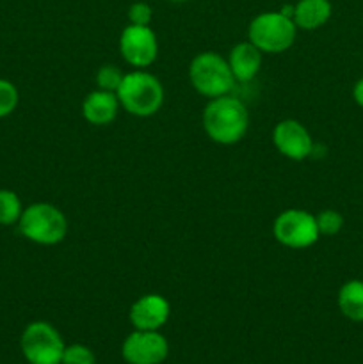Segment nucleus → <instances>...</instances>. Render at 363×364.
I'll return each instance as SVG.
<instances>
[{"mask_svg":"<svg viewBox=\"0 0 363 364\" xmlns=\"http://www.w3.org/2000/svg\"><path fill=\"white\" fill-rule=\"evenodd\" d=\"M201 121L210 141L221 146H231L241 142L248 134L249 110L242 100L224 95L209 100Z\"/></svg>","mask_w":363,"mask_h":364,"instance_id":"f257e3e1","label":"nucleus"},{"mask_svg":"<svg viewBox=\"0 0 363 364\" xmlns=\"http://www.w3.org/2000/svg\"><path fill=\"white\" fill-rule=\"evenodd\" d=\"M116 95L121 107L135 117L155 116L164 105L162 84L155 75L144 70L125 73Z\"/></svg>","mask_w":363,"mask_h":364,"instance_id":"f03ea898","label":"nucleus"},{"mask_svg":"<svg viewBox=\"0 0 363 364\" xmlns=\"http://www.w3.org/2000/svg\"><path fill=\"white\" fill-rule=\"evenodd\" d=\"M16 226L28 242L38 245H57L68 235L66 215L50 203L25 206Z\"/></svg>","mask_w":363,"mask_h":364,"instance_id":"7ed1b4c3","label":"nucleus"},{"mask_svg":"<svg viewBox=\"0 0 363 364\" xmlns=\"http://www.w3.org/2000/svg\"><path fill=\"white\" fill-rule=\"evenodd\" d=\"M189 80L196 92L209 100L230 95L237 84L228 59L217 52L198 53L189 64Z\"/></svg>","mask_w":363,"mask_h":364,"instance_id":"20e7f679","label":"nucleus"},{"mask_svg":"<svg viewBox=\"0 0 363 364\" xmlns=\"http://www.w3.org/2000/svg\"><path fill=\"white\" fill-rule=\"evenodd\" d=\"M298 27L294 20L280 11L260 13L248 27V41H251L262 53L287 52L295 43Z\"/></svg>","mask_w":363,"mask_h":364,"instance_id":"39448f33","label":"nucleus"},{"mask_svg":"<svg viewBox=\"0 0 363 364\" xmlns=\"http://www.w3.org/2000/svg\"><path fill=\"white\" fill-rule=\"evenodd\" d=\"M20 348L28 364H60L66 345L52 323L38 320L23 329Z\"/></svg>","mask_w":363,"mask_h":364,"instance_id":"423d86ee","label":"nucleus"},{"mask_svg":"<svg viewBox=\"0 0 363 364\" xmlns=\"http://www.w3.org/2000/svg\"><path fill=\"white\" fill-rule=\"evenodd\" d=\"M273 235L276 242L288 249H306L320 238L313 213L301 208H288L274 219Z\"/></svg>","mask_w":363,"mask_h":364,"instance_id":"0eeeda50","label":"nucleus"},{"mask_svg":"<svg viewBox=\"0 0 363 364\" xmlns=\"http://www.w3.org/2000/svg\"><path fill=\"white\" fill-rule=\"evenodd\" d=\"M120 53L125 63L135 70L152 66L159 55V41L153 28L127 25L120 36Z\"/></svg>","mask_w":363,"mask_h":364,"instance_id":"6e6552de","label":"nucleus"},{"mask_svg":"<svg viewBox=\"0 0 363 364\" xmlns=\"http://www.w3.org/2000/svg\"><path fill=\"white\" fill-rule=\"evenodd\" d=\"M169 354V343L159 331L134 329L121 345V355L128 364H162Z\"/></svg>","mask_w":363,"mask_h":364,"instance_id":"1a4fd4ad","label":"nucleus"},{"mask_svg":"<svg viewBox=\"0 0 363 364\" xmlns=\"http://www.w3.org/2000/svg\"><path fill=\"white\" fill-rule=\"evenodd\" d=\"M274 148L288 160L301 162L313 153V139L305 124L295 119H283L273 130Z\"/></svg>","mask_w":363,"mask_h":364,"instance_id":"9d476101","label":"nucleus"},{"mask_svg":"<svg viewBox=\"0 0 363 364\" xmlns=\"http://www.w3.org/2000/svg\"><path fill=\"white\" fill-rule=\"evenodd\" d=\"M171 315V304L159 294H146L130 306L128 318L137 331H160Z\"/></svg>","mask_w":363,"mask_h":364,"instance_id":"9b49d317","label":"nucleus"},{"mask_svg":"<svg viewBox=\"0 0 363 364\" xmlns=\"http://www.w3.org/2000/svg\"><path fill=\"white\" fill-rule=\"evenodd\" d=\"M120 107L121 103L116 92L96 89L82 102V116L93 127H107L116 119Z\"/></svg>","mask_w":363,"mask_h":364,"instance_id":"f8f14e48","label":"nucleus"},{"mask_svg":"<svg viewBox=\"0 0 363 364\" xmlns=\"http://www.w3.org/2000/svg\"><path fill=\"white\" fill-rule=\"evenodd\" d=\"M263 53L251 41H242L231 48L228 64L237 82H249L258 75L262 68Z\"/></svg>","mask_w":363,"mask_h":364,"instance_id":"ddd939ff","label":"nucleus"},{"mask_svg":"<svg viewBox=\"0 0 363 364\" xmlns=\"http://www.w3.org/2000/svg\"><path fill=\"white\" fill-rule=\"evenodd\" d=\"M331 13L330 0H299L294 4V23L302 31H317L330 21Z\"/></svg>","mask_w":363,"mask_h":364,"instance_id":"4468645a","label":"nucleus"},{"mask_svg":"<svg viewBox=\"0 0 363 364\" xmlns=\"http://www.w3.org/2000/svg\"><path fill=\"white\" fill-rule=\"evenodd\" d=\"M338 309L351 322H363V281L351 279L338 291Z\"/></svg>","mask_w":363,"mask_h":364,"instance_id":"2eb2a0df","label":"nucleus"},{"mask_svg":"<svg viewBox=\"0 0 363 364\" xmlns=\"http://www.w3.org/2000/svg\"><path fill=\"white\" fill-rule=\"evenodd\" d=\"M23 213L20 196L9 188H0V226H14Z\"/></svg>","mask_w":363,"mask_h":364,"instance_id":"dca6fc26","label":"nucleus"},{"mask_svg":"<svg viewBox=\"0 0 363 364\" xmlns=\"http://www.w3.org/2000/svg\"><path fill=\"white\" fill-rule=\"evenodd\" d=\"M20 103V92L11 80L0 78V119L11 116Z\"/></svg>","mask_w":363,"mask_h":364,"instance_id":"f3484780","label":"nucleus"},{"mask_svg":"<svg viewBox=\"0 0 363 364\" xmlns=\"http://www.w3.org/2000/svg\"><path fill=\"white\" fill-rule=\"evenodd\" d=\"M123 77L125 73L120 68L114 66V64H105L96 73V85H98V89H103V91L117 92L121 82H123Z\"/></svg>","mask_w":363,"mask_h":364,"instance_id":"a211bd4d","label":"nucleus"},{"mask_svg":"<svg viewBox=\"0 0 363 364\" xmlns=\"http://www.w3.org/2000/svg\"><path fill=\"white\" fill-rule=\"evenodd\" d=\"M315 219L320 237L322 235L324 237H333V235L340 233V230L344 228V217L337 210H324L319 215H315Z\"/></svg>","mask_w":363,"mask_h":364,"instance_id":"6ab92c4d","label":"nucleus"},{"mask_svg":"<svg viewBox=\"0 0 363 364\" xmlns=\"http://www.w3.org/2000/svg\"><path fill=\"white\" fill-rule=\"evenodd\" d=\"M60 364H96L95 352L80 343L68 345V347L64 348L63 361H60Z\"/></svg>","mask_w":363,"mask_h":364,"instance_id":"aec40b11","label":"nucleus"},{"mask_svg":"<svg viewBox=\"0 0 363 364\" xmlns=\"http://www.w3.org/2000/svg\"><path fill=\"white\" fill-rule=\"evenodd\" d=\"M128 21L130 25H139V27H149L153 20V9L146 2H134L128 7Z\"/></svg>","mask_w":363,"mask_h":364,"instance_id":"412c9836","label":"nucleus"},{"mask_svg":"<svg viewBox=\"0 0 363 364\" xmlns=\"http://www.w3.org/2000/svg\"><path fill=\"white\" fill-rule=\"evenodd\" d=\"M352 98H354L356 105L363 107V77L359 78L354 84V87H352Z\"/></svg>","mask_w":363,"mask_h":364,"instance_id":"4be33fe9","label":"nucleus"},{"mask_svg":"<svg viewBox=\"0 0 363 364\" xmlns=\"http://www.w3.org/2000/svg\"><path fill=\"white\" fill-rule=\"evenodd\" d=\"M169 2H174V4H184V2H189V0H169Z\"/></svg>","mask_w":363,"mask_h":364,"instance_id":"5701e85b","label":"nucleus"}]
</instances>
